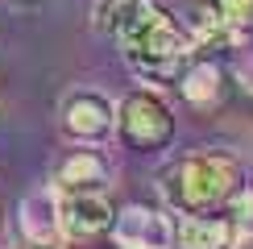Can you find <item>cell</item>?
Segmentation results:
<instances>
[{"label": "cell", "instance_id": "obj_6", "mask_svg": "<svg viewBox=\"0 0 253 249\" xmlns=\"http://www.w3.org/2000/svg\"><path fill=\"white\" fill-rule=\"evenodd\" d=\"M117 224V208L104 191H62V237L67 241H87Z\"/></svg>", "mask_w": 253, "mask_h": 249}, {"label": "cell", "instance_id": "obj_9", "mask_svg": "<svg viewBox=\"0 0 253 249\" xmlns=\"http://www.w3.org/2000/svg\"><path fill=\"white\" fill-rule=\"evenodd\" d=\"M108 179H112V166H108V158H104L96 145L71 150L67 158L54 166V187L58 191H104Z\"/></svg>", "mask_w": 253, "mask_h": 249}, {"label": "cell", "instance_id": "obj_3", "mask_svg": "<svg viewBox=\"0 0 253 249\" xmlns=\"http://www.w3.org/2000/svg\"><path fill=\"white\" fill-rule=\"evenodd\" d=\"M117 137L129 150H166L174 141V108L158 91L137 87L121 100V124Z\"/></svg>", "mask_w": 253, "mask_h": 249}, {"label": "cell", "instance_id": "obj_1", "mask_svg": "<svg viewBox=\"0 0 253 249\" xmlns=\"http://www.w3.org/2000/svg\"><path fill=\"white\" fill-rule=\"evenodd\" d=\"M195 38L187 29V21H174L170 13H158L150 25H141L133 38L121 42V54L129 62V71L145 83H178L187 75V67L195 62Z\"/></svg>", "mask_w": 253, "mask_h": 249}, {"label": "cell", "instance_id": "obj_8", "mask_svg": "<svg viewBox=\"0 0 253 249\" xmlns=\"http://www.w3.org/2000/svg\"><path fill=\"white\" fill-rule=\"evenodd\" d=\"M162 13V4L158 0H96V8H91V25H96V34H108V38H133L141 25H150V21Z\"/></svg>", "mask_w": 253, "mask_h": 249}, {"label": "cell", "instance_id": "obj_4", "mask_svg": "<svg viewBox=\"0 0 253 249\" xmlns=\"http://www.w3.org/2000/svg\"><path fill=\"white\" fill-rule=\"evenodd\" d=\"M62 133H67L75 145H104L108 137H117V124H121V104H112L104 91L79 87L62 100L58 108Z\"/></svg>", "mask_w": 253, "mask_h": 249}, {"label": "cell", "instance_id": "obj_14", "mask_svg": "<svg viewBox=\"0 0 253 249\" xmlns=\"http://www.w3.org/2000/svg\"><path fill=\"white\" fill-rule=\"evenodd\" d=\"M241 83H245V87L253 91V58H245V62H241Z\"/></svg>", "mask_w": 253, "mask_h": 249}, {"label": "cell", "instance_id": "obj_12", "mask_svg": "<svg viewBox=\"0 0 253 249\" xmlns=\"http://www.w3.org/2000/svg\"><path fill=\"white\" fill-rule=\"evenodd\" d=\"M178 91H183V100H187V104H195V108H208V104H216V100H220V91H224V75H220L216 62L199 58V62H191V67H187V75L178 79Z\"/></svg>", "mask_w": 253, "mask_h": 249}, {"label": "cell", "instance_id": "obj_11", "mask_svg": "<svg viewBox=\"0 0 253 249\" xmlns=\"http://www.w3.org/2000/svg\"><path fill=\"white\" fill-rule=\"evenodd\" d=\"M187 29H191L195 46L199 50H216V46H228L237 42L233 25H228V13L220 0H199V4L187 8Z\"/></svg>", "mask_w": 253, "mask_h": 249}, {"label": "cell", "instance_id": "obj_15", "mask_svg": "<svg viewBox=\"0 0 253 249\" xmlns=\"http://www.w3.org/2000/svg\"><path fill=\"white\" fill-rule=\"evenodd\" d=\"M25 249H58V245H34V241H29V245H25Z\"/></svg>", "mask_w": 253, "mask_h": 249}, {"label": "cell", "instance_id": "obj_2", "mask_svg": "<svg viewBox=\"0 0 253 249\" xmlns=\"http://www.w3.org/2000/svg\"><path fill=\"white\" fill-rule=\"evenodd\" d=\"M237 187H241V162L233 154L216 150L187 154L162 174V195L178 212H212L233 200Z\"/></svg>", "mask_w": 253, "mask_h": 249}, {"label": "cell", "instance_id": "obj_5", "mask_svg": "<svg viewBox=\"0 0 253 249\" xmlns=\"http://www.w3.org/2000/svg\"><path fill=\"white\" fill-rule=\"evenodd\" d=\"M112 241H117V249H174L178 224L166 212H158V208L129 204V208L117 212Z\"/></svg>", "mask_w": 253, "mask_h": 249}, {"label": "cell", "instance_id": "obj_10", "mask_svg": "<svg viewBox=\"0 0 253 249\" xmlns=\"http://www.w3.org/2000/svg\"><path fill=\"white\" fill-rule=\"evenodd\" d=\"M237 224L212 212H183L178 220V249H233Z\"/></svg>", "mask_w": 253, "mask_h": 249}, {"label": "cell", "instance_id": "obj_7", "mask_svg": "<svg viewBox=\"0 0 253 249\" xmlns=\"http://www.w3.org/2000/svg\"><path fill=\"white\" fill-rule=\"evenodd\" d=\"M17 216H21L25 241L58 245V237H62V191L58 187H34V191H25Z\"/></svg>", "mask_w": 253, "mask_h": 249}, {"label": "cell", "instance_id": "obj_13", "mask_svg": "<svg viewBox=\"0 0 253 249\" xmlns=\"http://www.w3.org/2000/svg\"><path fill=\"white\" fill-rule=\"evenodd\" d=\"M228 220L237 224V237L253 233V183L241 179V187L233 191V200H228Z\"/></svg>", "mask_w": 253, "mask_h": 249}]
</instances>
